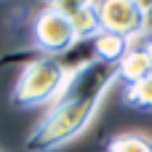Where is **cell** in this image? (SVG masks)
Returning a JSON list of instances; mask_svg holds the SVG:
<instances>
[{"label":"cell","mask_w":152,"mask_h":152,"mask_svg":"<svg viewBox=\"0 0 152 152\" xmlns=\"http://www.w3.org/2000/svg\"><path fill=\"white\" fill-rule=\"evenodd\" d=\"M115 80H118V64L99 61V59L72 72L61 94L51 104V110L29 131L24 144L27 152H51L80 136L88 128L91 118L96 115L102 96Z\"/></svg>","instance_id":"obj_1"},{"label":"cell","mask_w":152,"mask_h":152,"mask_svg":"<svg viewBox=\"0 0 152 152\" xmlns=\"http://www.w3.org/2000/svg\"><path fill=\"white\" fill-rule=\"evenodd\" d=\"M21 61H27V67L21 69L19 80H16V88L11 94V104L19 110L37 107L45 102L53 104L69 77L67 69L61 67V61L56 56H43V53L21 59Z\"/></svg>","instance_id":"obj_2"},{"label":"cell","mask_w":152,"mask_h":152,"mask_svg":"<svg viewBox=\"0 0 152 152\" xmlns=\"http://www.w3.org/2000/svg\"><path fill=\"white\" fill-rule=\"evenodd\" d=\"M96 11L102 21V32H112L128 40L144 32L147 16H150L139 0H102Z\"/></svg>","instance_id":"obj_3"},{"label":"cell","mask_w":152,"mask_h":152,"mask_svg":"<svg viewBox=\"0 0 152 152\" xmlns=\"http://www.w3.org/2000/svg\"><path fill=\"white\" fill-rule=\"evenodd\" d=\"M32 35H35L37 53H43V56H61L77 40L69 16L56 13V11H48V8H43L37 13L35 27H32Z\"/></svg>","instance_id":"obj_4"},{"label":"cell","mask_w":152,"mask_h":152,"mask_svg":"<svg viewBox=\"0 0 152 152\" xmlns=\"http://www.w3.org/2000/svg\"><path fill=\"white\" fill-rule=\"evenodd\" d=\"M147 75H152L150 48L147 45H142V48H134L131 45V51L118 61V80H123L126 86H131V83H136V80H142Z\"/></svg>","instance_id":"obj_5"},{"label":"cell","mask_w":152,"mask_h":152,"mask_svg":"<svg viewBox=\"0 0 152 152\" xmlns=\"http://www.w3.org/2000/svg\"><path fill=\"white\" fill-rule=\"evenodd\" d=\"M128 51H131V40L128 37H120V35H112V32H99L94 37V53H96L99 61L118 64Z\"/></svg>","instance_id":"obj_6"},{"label":"cell","mask_w":152,"mask_h":152,"mask_svg":"<svg viewBox=\"0 0 152 152\" xmlns=\"http://www.w3.org/2000/svg\"><path fill=\"white\" fill-rule=\"evenodd\" d=\"M126 104L139 110V112H152V75L126 86V94H123Z\"/></svg>","instance_id":"obj_7"},{"label":"cell","mask_w":152,"mask_h":152,"mask_svg":"<svg viewBox=\"0 0 152 152\" xmlns=\"http://www.w3.org/2000/svg\"><path fill=\"white\" fill-rule=\"evenodd\" d=\"M69 21H72V29H75L77 40H88V37H96L102 32V21H99L96 5H88L83 11H77L75 16H69Z\"/></svg>","instance_id":"obj_8"},{"label":"cell","mask_w":152,"mask_h":152,"mask_svg":"<svg viewBox=\"0 0 152 152\" xmlns=\"http://www.w3.org/2000/svg\"><path fill=\"white\" fill-rule=\"evenodd\" d=\"M104 152H152V142L142 134H120L107 142Z\"/></svg>","instance_id":"obj_9"},{"label":"cell","mask_w":152,"mask_h":152,"mask_svg":"<svg viewBox=\"0 0 152 152\" xmlns=\"http://www.w3.org/2000/svg\"><path fill=\"white\" fill-rule=\"evenodd\" d=\"M43 5L48 11H56V13H64V16H75L77 11L94 5V0H43Z\"/></svg>","instance_id":"obj_10"},{"label":"cell","mask_w":152,"mask_h":152,"mask_svg":"<svg viewBox=\"0 0 152 152\" xmlns=\"http://www.w3.org/2000/svg\"><path fill=\"white\" fill-rule=\"evenodd\" d=\"M139 3L144 5V11H147V13H150V11H152V0H139Z\"/></svg>","instance_id":"obj_11"},{"label":"cell","mask_w":152,"mask_h":152,"mask_svg":"<svg viewBox=\"0 0 152 152\" xmlns=\"http://www.w3.org/2000/svg\"><path fill=\"white\" fill-rule=\"evenodd\" d=\"M147 48H150V53H152V37H150V43H147Z\"/></svg>","instance_id":"obj_12"}]
</instances>
